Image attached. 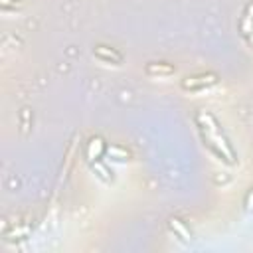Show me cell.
<instances>
[{
    "instance_id": "cell-5",
    "label": "cell",
    "mask_w": 253,
    "mask_h": 253,
    "mask_svg": "<svg viewBox=\"0 0 253 253\" xmlns=\"http://www.w3.org/2000/svg\"><path fill=\"white\" fill-rule=\"evenodd\" d=\"M87 158L93 162V160H99L105 152H107V144L103 142V138L101 136H93L89 142H87Z\"/></svg>"
},
{
    "instance_id": "cell-7",
    "label": "cell",
    "mask_w": 253,
    "mask_h": 253,
    "mask_svg": "<svg viewBox=\"0 0 253 253\" xmlns=\"http://www.w3.org/2000/svg\"><path fill=\"white\" fill-rule=\"evenodd\" d=\"M168 227H170V231H174L180 239H184V241L192 239V233H190V229L184 225L182 219H178V217H170V219H168Z\"/></svg>"
},
{
    "instance_id": "cell-6",
    "label": "cell",
    "mask_w": 253,
    "mask_h": 253,
    "mask_svg": "<svg viewBox=\"0 0 253 253\" xmlns=\"http://www.w3.org/2000/svg\"><path fill=\"white\" fill-rule=\"evenodd\" d=\"M144 71L148 75H158L160 77V75H172L176 71V67L168 61H150V63H146Z\"/></svg>"
},
{
    "instance_id": "cell-3",
    "label": "cell",
    "mask_w": 253,
    "mask_h": 253,
    "mask_svg": "<svg viewBox=\"0 0 253 253\" xmlns=\"http://www.w3.org/2000/svg\"><path fill=\"white\" fill-rule=\"evenodd\" d=\"M93 53H95V57H99V59H103V61H107V63H115V65H121V63H123V53L117 51L115 47H109V45H95Z\"/></svg>"
},
{
    "instance_id": "cell-10",
    "label": "cell",
    "mask_w": 253,
    "mask_h": 253,
    "mask_svg": "<svg viewBox=\"0 0 253 253\" xmlns=\"http://www.w3.org/2000/svg\"><path fill=\"white\" fill-rule=\"evenodd\" d=\"M20 117H22V130L28 132V130H30V123H32V111H30L28 107H24Z\"/></svg>"
},
{
    "instance_id": "cell-11",
    "label": "cell",
    "mask_w": 253,
    "mask_h": 253,
    "mask_svg": "<svg viewBox=\"0 0 253 253\" xmlns=\"http://www.w3.org/2000/svg\"><path fill=\"white\" fill-rule=\"evenodd\" d=\"M243 206H245V210L247 211H251L253 210V188L247 192V196H245V202H243Z\"/></svg>"
},
{
    "instance_id": "cell-4",
    "label": "cell",
    "mask_w": 253,
    "mask_h": 253,
    "mask_svg": "<svg viewBox=\"0 0 253 253\" xmlns=\"http://www.w3.org/2000/svg\"><path fill=\"white\" fill-rule=\"evenodd\" d=\"M239 32H241V36H243L249 43H253V2L247 4L245 12H243V16H241Z\"/></svg>"
},
{
    "instance_id": "cell-2",
    "label": "cell",
    "mask_w": 253,
    "mask_h": 253,
    "mask_svg": "<svg viewBox=\"0 0 253 253\" xmlns=\"http://www.w3.org/2000/svg\"><path fill=\"white\" fill-rule=\"evenodd\" d=\"M217 73H198V75H190V77H184L182 79V89L186 91H202V89H208L211 85L217 83Z\"/></svg>"
},
{
    "instance_id": "cell-8",
    "label": "cell",
    "mask_w": 253,
    "mask_h": 253,
    "mask_svg": "<svg viewBox=\"0 0 253 253\" xmlns=\"http://www.w3.org/2000/svg\"><path fill=\"white\" fill-rule=\"evenodd\" d=\"M91 168H93V172H95L101 180H105V182H113V178H115V176H113V170H109L103 162L93 160V162H91Z\"/></svg>"
},
{
    "instance_id": "cell-9",
    "label": "cell",
    "mask_w": 253,
    "mask_h": 253,
    "mask_svg": "<svg viewBox=\"0 0 253 253\" xmlns=\"http://www.w3.org/2000/svg\"><path fill=\"white\" fill-rule=\"evenodd\" d=\"M107 154H109L113 160H119V162H125V160H128V152H126L125 148L117 146V144H111V146H107Z\"/></svg>"
},
{
    "instance_id": "cell-1",
    "label": "cell",
    "mask_w": 253,
    "mask_h": 253,
    "mask_svg": "<svg viewBox=\"0 0 253 253\" xmlns=\"http://www.w3.org/2000/svg\"><path fill=\"white\" fill-rule=\"evenodd\" d=\"M198 128H200V134H202L204 144H206L215 156H219V158H221L223 162H227V164H233V162H235V152H233V148H231L227 136L223 134L219 123L213 119V115L202 111V113L198 115Z\"/></svg>"
}]
</instances>
